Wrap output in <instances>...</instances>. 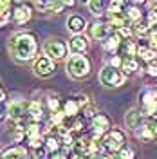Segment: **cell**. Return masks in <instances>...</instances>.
Returning a JSON list of instances; mask_svg holds the SVG:
<instances>
[{
	"label": "cell",
	"instance_id": "cell-20",
	"mask_svg": "<svg viewBox=\"0 0 157 159\" xmlns=\"http://www.w3.org/2000/svg\"><path fill=\"white\" fill-rule=\"evenodd\" d=\"M61 112L67 116V118H78V114L81 112V105L78 103V99L74 98H69V99H65L63 101V109H61Z\"/></svg>",
	"mask_w": 157,
	"mask_h": 159
},
{
	"label": "cell",
	"instance_id": "cell-25",
	"mask_svg": "<svg viewBox=\"0 0 157 159\" xmlns=\"http://www.w3.org/2000/svg\"><path fill=\"white\" fill-rule=\"evenodd\" d=\"M121 70H123V74H125V76L136 74V72L139 70V60L137 58H123Z\"/></svg>",
	"mask_w": 157,
	"mask_h": 159
},
{
	"label": "cell",
	"instance_id": "cell-8",
	"mask_svg": "<svg viewBox=\"0 0 157 159\" xmlns=\"http://www.w3.org/2000/svg\"><path fill=\"white\" fill-rule=\"evenodd\" d=\"M27 109H29V101H25V99H13V101H9V107H7V118L13 123H16V121H20L24 118H29L27 116Z\"/></svg>",
	"mask_w": 157,
	"mask_h": 159
},
{
	"label": "cell",
	"instance_id": "cell-42",
	"mask_svg": "<svg viewBox=\"0 0 157 159\" xmlns=\"http://www.w3.org/2000/svg\"><path fill=\"white\" fill-rule=\"evenodd\" d=\"M0 156H2V154H0Z\"/></svg>",
	"mask_w": 157,
	"mask_h": 159
},
{
	"label": "cell",
	"instance_id": "cell-41",
	"mask_svg": "<svg viewBox=\"0 0 157 159\" xmlns=\"http://www.w3.org/2000/svg\"><path fill=\"white\" fill-rule=\"evenodd\" d=\"M154 119H155V123H157V116H154Z\"/></svg>",
	"mask_w": 157,
	"mask_h": 159
},
{
	"label": "cell",
	"instance_id": "cell-15",
	"mask_svg": "<svg viewBox=\"0 0 157 159\" xmlns=\"http://www.w3.org/2000/svg\"><path fill=\"white\" fill-rule=\"evenodd\" d=\"M88 49V40L83 34H76L69 40V51L74 54H85V51Z\"/></svg>",
	"mask_w": 157,
	"mask_h": 159
},
{
	"label": "cell",
	"instance_id": "cell-40",
	"mask_svg": "<svg viewBox=\"0 0 157 159\" xmlns=\"http://www.w3.org/2000/svg\"><path fill=\"white\" fill-rule=\"evenodd\" d=\"M0 92H4V87H2V81H0Z\"/></svg>",
	"mask_w": 157,
	"mask_h": 159
},
{
	"label": "cell",
	"instance_id": "cell-39",
	"mask_svg": "<svg viewBox=\"0 0 157 159\" xmlns=\"http://www.w3.org/2000/svg\"><path fill=\"white\" fill-rule=\"evenodd\" d=\"M103 159H116V157H114L112 154H105V156H103Z\"/></svg>",
	"mask_w": 157,
	"mask_h": 159
},
{
	"label": "cell",
	"instance_id": "cell-1",
	"mask_svg": "<svg viewBox=\"0 0 157 159\" xmlns=\"http://www.w3.org/2000/svg\"><path fill=\"white\" fill-rule=\"evenodd\" d=\"M9 52L16 61H31L38 58V38L34 33H16L9 40Z\"/></svg>",
	"mask_w": 157,
	"mask_h": 159
},
{
	"label": "cell",
	"instance_id": "cell-17",
	"mask_svg": "<svg viewBox=\"0 0 157 159\" xmlns=\"http://www.w3.org/2000/svg\"><path fill=\"white\" fill-rule=\"evenodd\" d=\"M134 134H136V138H137V139L145 141V143H150V141H154V139L157 138L155 129H154V125H152V121H150V119H146V123H145L141 129L136 130Z\"/></svg>",
	"mask_w": 157,
	"mask_h": 159
},
{
	"label": "cell",
	"instance_id": "cell-23",
	"mask_svg": "<svg viewBox=\"0 0 157 159\" xmlns=\"http://www.w3.org/2000/svg\"><path fill=\"white\" fill-rule=\"evenodd\" d=\"M121 45H123V38L119 36L118 33H114L110 38H107L103 42V49L107 51V52H118L121 49Z\"/></svg>",
	"mask_w": 157,
	"mask_h": 159
},
{
	"label": "cell",
	"instance_id": "cell-21",
	"mask_svg": "<svg viewBox=\"0 0 157 159\" xmlns=\"http://www.w3.org/2000/svg\"><path fill=\"white\" fill-rule=\"evenodd\" d=\"M43 143H45V147L49 148L51 154H54V152H60V150L63 148L61 138H60L58 134H54V132H49V134H45V136H43Z\"/></svg>",
	"mask_w": 157,
	"mask_h": 159
},
{
	"label": "cell",
	"instance_id": "cell-18",
	"mask_svg": "<svg viewBox=\"0 0 157 159\" xmlns=\"http://www.w3.org/2000/svg\"><path fill=\"white\" fill-rule=\"evenodd\" d=\"M0 159H31V156L24 147L15 145V147H9V148L4 150L2 156H0Z\"/></svg>",
	"mask_w": 157,
	"mask_h": 159
},
{
	"label": "cell",
	"instance_id": "cell-37",
	"mask_svg": "<svg viewBox=\"0 0 157 159\" xmlns=\"http://www.w3.org/2000/svg\"><path fill=\"white\" fill-rule=\"evenodd\" d=\"M148 15H152V16L157 20V2H152V4H150V11H148Z\"/></svg>",
	"mask_w": 157,
	"mask_h": 159
},
{
	"label": "cell",
	"instance_id": "cell-6",
	"mask_svg": "<svg viewBox=\"0 0 157 159\" xmlns=\"http://www.w3.org/2000/svg\"><path fill=\"white\" fill-rule=\"evenodd\" d=\"M43 54L49 56L52 61H60L65 60L69 54V45L60 38H51L43 43Z\"/></svg>",
	"mask_w": 157,
	"mask_h": 159
},
{
	"label": "cell",
	"instance_id": "cell-7",
	"mask_svg": "<svg viewBox=\"0 0 157 159\" xmlns=\"http://www.w3.org/2000/svg\"><path fill=\"white\" fill-rule=\"evenodd\" d=\"M33 72L38 78H51L56 72V61H52L49 56H38L33 61Z\"/></svg>",
	"mask_w": 157,
	"mask_h": 159
},
{
	"label": "cell",
	"instance_id": "cell-32",
	"mask_svg": "<svg viewBox=\"0 0 157 159\" xmlns=\"http://www.w3.org/2000/svg\"><path fill=\"white\" fill-rule=\"evenodd\" d=\"M146 43L150 47L157 49V27L155 29H150V33H148V36H146Z\"/></svg>",
	"mask_w": 157,
	"mask_h": 159
},
{
	"label": "cell",
	"instance_id": "cell-30",
	"mask_svg": "<svg viewBox=\"0 0 157 159\" xmlns=\"http://www.w3.org/2000/svg\"><path fill=\"white\" fill-rule=\"evenodd\" d=\"M81 112H83V118L88 119V121H92V119H94V118H96V116L99 114V112H98V107H96L94 103L87 105V107H85V109L81 110Z\"/></svg>",
	"mask_w": 157,
	"mask_h": 159
},
{
	"label": "cell",
	"instance_id": "cell-5",
	"mask_svg": "<svg viewBox=\"0 0 157 159\" xmlns=\"http://www.w3.org/2000/svg\"><path fill=\"white\" fill-rule=\"evenodd\" d=\"M139 103H141V112L145 114V118H154L157 116V89H148L139 92Z\"/></svg>",
	"mask_w": 157,
	"mask_h": 159
},
{
	"label": "cell",
	"instance_id": "cell-24",
	"mask_svg": "<svg viewBox=\"0 0 157 159\" xmlns=\"http://www.w3.org/2000/svg\"><path fill=\"white\" fill-rule=\"evenodd\" d=\"M25 139L27 141H34V139H42V125H40V121H33L29 127L25 129Z\"/></svg>",
	"mask_w": 157,
	"mask_h": 159
},
{
	"label": "cell",
	"instance_id": "cell-4",
	"mask_svg": "<svg viewBox=\"0 0 157 159\" xmlns=\"http://www.w3.org/2000/svg\"><path fill=\"white\" fill-rule=\"evenodd\" d=\"M127 76L123 74L121 69H116V67H110V65H105L103 69L99 70V83L107 89H116V87H121L125 83Z\"/></svg>",
	"mask_w": 157,
	"mask_h": 159
},
{
	"label": "cell",
	"instance_id": "cell-26",
	"mask_svg": "<svg viewBox=\"0 0 157 159\" xmlns=\"http://www.w3.org/2000/svg\"><path fill=\"white\" fill-rule=\"evenodd\" d=\"M127 20H128V24L132 25V24H137V22H141V20H145V15L141 13V9H139L137 6L130 4V6L127 7Z\"/></svg>",
	"mask_w": 157,
	"mask_h": 159
},
{
	"label": "cell",
	"instance_id": "cell-29",
	"mask_svg": "<svg viewBox=\"0 0 157 159\" xmlns=\"http://www.w3.org/2000/svg\"><path fill=\"white\" fill-rule=\"evenodd\" d=\"M7 107H9L7 94H6V92H0V123L7 118Z\"/></svg>",
	"mask_w": 157,
	"mask_h": 159
},
{
	"label": "cell",
	"instance_id": "cell-16",
	"mask_svg": "<svg viewBox=\"0 0 157 159\" xmlns=\"http://www.w3.org/2000/svg\"><path fill=\"white\" fill-rule=\"evenodd\" d=\"M43 107L49 110V114H56V112H61L63 103H61V99L56 92H47L45 99H43Z\"/></svg>",
	"mask_w": 157,
	"mask_h": 159
},
{
	"label": "cell",
	"instance_id": "cell-12",
	"mask_svg": "<svg viewBox=\"0 0 157 159\" xmlns=\"http://www.w3.org/2000/svg\"><path fill=\"white\" fill-rule=\"evenodd\" d=\"M74 157H87L92 154V139L88 138H76L74 147H72Z\"/></svg>",
	"mask_w": 157,
	"mask_h": 159
},
{
	"label": "cell",
	"instance_id": "cell-27",
	"mask_svg": "<svg viewBox=\"0 0 157 159\" xmlns=\"http://www.w3.org/2000/svg\"><path fill=\"white\" fill-rule=\"evenodd\" d=\"M87 7L90 9V13H92V15H96V16H101V15H105V13H107V11H105L107 4H105V2H101V0H90V2H87Z\"/></svg>",
	"mask_w": 157,
	"mask_h": 159
},
{
	"label": "cell",
	"instance_id": "cell-19",
	"mask_svg": "<svg viewBox=\"0 0 157 159\" xmlns=\"http://www.w3.org/2000/svg\"><path fill=\"white\" fill-rule=\"evenodd\" d=\"M137 60L146 61V63L155 61V60H157V49L150 47L148 43H139V45H137Z\"/></svg>",
	"mask_w": 157,
	"mask_h": 159
},
{
	"label": "cell",
	"instance_id": "cell-10",
	"mask_svg": "<svg viewBox=\"0 0 157 159\" xmlns=\"http://www.w3.org/2000/svg\"><path fill=\"white\" fill-rule=\"evenodd\" d=\"M110 118L108 116H105V114H98L96 118L90 121V129H92V132H94V139H103V136L107 134L108 130H110Z\"/></svg>",
	"mask_w": 157,
	"mask_h": 159
},
{
	"label": "cell",
	"instance_id": "cell-28",
	"mask_svg": "<svg viewBox=\"0 0 157 159\" xmlns=\"http://www.w3.org/2000/svg\"><path fill=\"white\" fill-rule=\"evenodd\" d=\"M116 159H136V148L132 145H125L118 154H114Z\"/></svg>",
	"mask_w": 157,
	"mask_h": 159
},
{
	"label": "cell",
	"instance_id": "cell-33",
	"mask_svg": "<svg viewBox=\"0 0 157 159\" xmlns=\"http://www.w3.org/2000/svg\"><path fill=\"white\" fill-rule=\"evenodd\" d=\"M108 65H110V67H116V69H121V65H123V56L112 54L110 60H108Z\"/></svg>",
	"mask_w": 157,
	"mask_h": 159
},
{
	"label": "cell",
	"instance_id": "cell-38",
	"mask_svg": "<svg viewBox=\"0 0 157 159\" xmlns=\"http://www.w3.org/2000/svg\"><path fill=\"white\" fill-rule=\"evenodd\" d=\"M74 159H103V156H99V154H90L87 157H74Z\"/></svg>",
	"mask_w": 157,
	"mask_h": 159
},
{
	"label": "cell",
	"instance_id": "cell-9",
	"mask_svg": "<svg viewBox=\"0 0 157 159\" xmlns=\"http://www.w3.org/2000/svg\"><path fill=\"white\" fill-rule=\"evenodd\" d=\"M88 33H90V36H92V38L98 40V42H101V43L114 34L112 27L108 25L107 22H94V24H90Z\"/></svg>",
	"mask_w": 157,
	"mask_h": 159
},
{
	"label": "cell",
	"instance_id": "cell-2",
	"mask_svg": "<svg viewBox=\"0 0 157 159\" xmlns=\"http://www.w3.org/2000/svg\"><path fill=\"white\" fill-rule=\"evenodd\" d=\"M65 69H67V74H69L70 78L83 80L92 72V61L85 54H74V56L69 58Z\"/></svg>",
	"mask_w": 157,
	"mask_h": 159
},
{
	"label": "cell",
	"instance_id": "cell-13",
	"mask_svg": "<svg viewBox=\"0 0 157 159\" xmlns=\"http://www.w3.org/2000/svg\"><path fill=\"white\" fill-rule=\"evenodd\" d=\"M31 18H33V9L27 4H20L13 11V22L18 24V25H25Z\"/></svg>",
	"mask_w": 157,
	"mask_h": 159
},
{
	"label": "cell",
	"instance_id": "cell-22",
	"mask_svg": "<svg viewBox=\"0 0 157 159\" xmlns=\"http://www.w3.org/2000/svg\"><path fill=\"white\" fill-rule=\"evenodd\" d=\"M43 112H45L43 103H40V101H36V99H31L29 109H27V116H29L33 121H40V119L43 118Z\"/></svg>",
	"mask_w": 157,
	"mask_h": 159
},
{
	"label": "cell",
	"instance_id": "cell-34",
	"mask_svg": "<svg viewBox=\"0 0 157 159\" xmlns=\"http://www.w3.org/2000/svg\"><path fill=\"white\" fill-rule=\"evenodd\" d=\"M146 76L148 78H157V60L152 63H146Z\"/></svg>",
	"mask_w": 157,
	"mask_h": 159
},
{
	"label": "cell",
	"instance_id": "cell-31",
	"mask_svg": "<svg viewBox=\"0 0 157 159\" xmlns=\"http://www.w3.org/2000/svg\"><path fill=\"white\" fill-rule=\"evenodd\" d=\"M65 7V2H47V13H60Z\"/></svg>",
	"mask_w": 157,
	"mask_h": 159
},
{
	"label": "cell",
	"instance_id": "cell-3",
	"mask_svg": "<svg viewBox=\"0 0 157 159\" xmlns=\"http://www.w3.org/2000/svg\"><path fill=\"white\" fill-rule=\"evenodd\" d=\"M101 145H103L105 152H108V154H118V152L123 148L125 145H128L125 130H121V129H110L107 134L103 136V139H101Z\"/></svg>",
	"mask_w": 157,
	"mask_h": 159
},
{
	"label": "cell",
	"instance_id": "cell-35",
	"mask_svg": "<svg viewBox=\"0 0 157 159\" xmlns=\"http://www.w3.org/2000/svg\"><path fill=\"white\" fill-rule=\"evenodd\" d=\"M9 13H11V2H7V0H0V16L9 15Z\"/></svg>",
	"mask_w": 157,
	"mask_h": 159
},
{
	"label": "cell",
	"instance_id": "cell-11",
	"mask_svg": "<svg viewBox=\"0 0 157 159\" xmlns=\"http://www.w3.org/2000/svg\"><path fill=\"white\" fill-rule=\"evenodd\" d=\"M125 123H127V127L130 130H136L141 129L145 123H146V118H145V114L141 112V109H137V107H134V109H130L125 114Z\"/></svg>",
	"mask_w": 157,
	"mask_h": 159
},
{
	"label": "cell",
	"instance_id": "cell-36",
	"mask_svg": "<svg viewBox=\"0 0 157 159\" xmlns=\"http://www.w3.org/2000/svg\"><path fill=\"white\" fill-rule=\"evenodd\" d=\"M49 159H69V154H67V152H63V150H60V152L51 154Z\"/></svg>",
	"mask_w": 157,
	"mask_h": 159
},
{
	"label": "cell",
	"instance_id": "cell-14",
	"mask_svg": "<svg viewBox=\"0 0 157 159\" xmlns=\"http://www.w3.org/2000/svg\"><path fill=\"white\" fill-rule=\"evenodd\" d=\"M67 29L72 33V36L76 34H83V31L87 29V20L81 15H70L67 18Z\"/></svg>",
	"mask_w": 157,
	"mask_h": 159
}]
</instances>
